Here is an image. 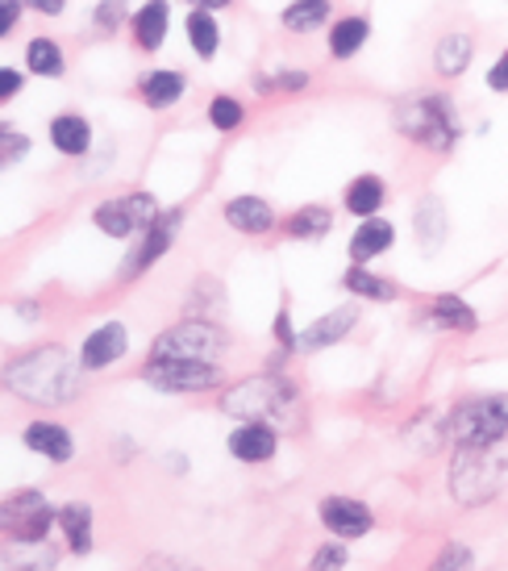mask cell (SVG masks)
Here are the masks:
<instances>
[{
  "instance_id": "obj_37",
  "label": "cell",
  "mask_w": 508,
  "mask_h": 571,
  "mask_svg": "<svg viewBox=\"0 0 508 571\" xmlns=\"http://www.w3.org/2000/svg\"><path fill=\"white\" fill-rule=\"evenodd\" d=\"M471 563H475V554L467 547H458V542L437 554V568H471Z\"/></svg>"
},
{
  "instance_id": "obj_18",
  "label": "cell",
  "mask_w": 508,
  "mask_h": 571,
  "mask_svg": "<svg viewBox=\"0 0 508 571\" xmlns=\"http://www.w3.org/2000/svg\"><path fill=\"white\" fill-rule=\"evenodd\" d=\"M51 147L58 154H67V159H79V154L93 151V126H88V117L58 114L51 121Z\"/></svg>"
},
{
  "instance_id": "obj_15",
  "label": "cell",
  "mask_w": 508,
  "mask_h": 571,
  "mask_svg": "<svg viewBox=\"0 0 508 571\" xmlns=\"http://www.w3.org/2000/svg\"><path fill=\"white\" fill-rule=\"evenodd\" d=\"M413 229H417V247L425 250V255L442 250L446 234H451L446 205H442L437 196H421V205H417V213H413Z\"/></svg>"
},
{
  "instance_id": "obj_2",
  "label": "cell",
  "mask_w": 508,
  "mask_h": 571,
  "mask_svg": "<svg viewBox=\"0 0 508 571\" xmlns=\"http://www.w3.org/2000/svg\"><path fill=\"white\" fill-rule=\"evenodd\" d=\"M229 418L238 421H271V425H292L296 421V388L275 376V371H263V376H250V380L234 384L221 400Z\"/></svg>"
},
{
  "instance_id": "obj_5",
  "label": "cell",
  "mask_w": 508,
  "mask_h": 571,
  "mask_svg": "<svg viewBox=\"0 0 508 571\" xmlns=\"http://www.w3.org/2000/svg\"><path fill=\"white\" fill-rule=\"evenodd\" d=\"M451 434L458 446H500L508 439V392L463 400L451 413Z\"/></svg>"
},
{
  "instance_id": "obj_19",
  "label": "cell",
  "mask_w": 508,
  "mask_h": 571,
  "mask_svg": "<svg viewBox=\"0 0 508 571\" xmlns=\"http://www.w3.org/2000/svg\"><path fill=\"white\" fill-rule=\"evenodd\" d=\"M226 222L238 234H267V229L275 226V213H271V205H267L263 196H234V201H226Z\"/></svg>"
},
{
  "instance_id": "obj_11",
  "label": "cell",
  "mask_w": 508,
  "mask_h": 571,
  "mask_svg": "<svg viewBox=\"0 0 508 571\" xmlns=\"http://www.w3.org/2000/svg\"><path fill=\"white\" fill-rule=\"evenodd\" d=\"M321 526L334 534V538H363V534H371V526H376V514L363 505V500H355V496H325L321 500Z\"/></svg>"
},
{
  "instance_id": "obj_4",
  "label": "cell",
  "mask_w": 508,
  "mask_h": 571,
  "mask_svg": "<svg viewBox=\"0 0 508 571\" xmlns=\"http://www.w3.org/2000/svg\"><path fill=\"white\" fill-rule=\"evenodd\" d=\"M505 480V459L491 446H458L451 459V493L458 505H488Z\"/></svg>"
},
{
  "instance_id": "obj_23",
  "label": "cell",
  "mask_w": 508,
  "mask_h": 571,
  "mask_svg": "<svg viewBox=\"0 0 508 571\" xmlns=\"http://www.w3.org/2000/svg\"><path fill=\"white\" fill-rule=\"evenodd\" d=\"M471 55H475V42H471V34H463V30H454V34H446V39L433 46V63H437V72L446 79L463 76Z\"/></svg>"
},
{
  "instance_id": "obj_6",
  "label": "cell",
  "mask_w": 508,
  "mask_h": 571,
  "mask_svg": "<svg viewBox=\"0 0 508 571\" xmlns=\"http://www.w3.org/2000/svg\"><path fill=\"white\" fill-rule=\"evenodd\" d=\"M221 351H226V334L213 322H205V317H188V322L171 325L167 334H159L151 346V355H159V359H205V363H217Z\"/></svg>"
},
{
  "instance_id": "obj_10",
  "label": "cell",
  "mask_w": 508,
  "mask_h": 571,
  "mask_svg": "<svg viewBox=\"0 0 508 571\" xmlns=\"http://www.w3.org/2000/svg\"><path fill=\"white\" fill-rule=\"evenodd\" d=\"M180 222H184V213H180V209L159 213L151 226L142 229V243H138V250H130V259H126V271H121V280H133V276H142V271H147L154 259H163V255L175 247Z\"/></svg>"
},
{
  "instance_id": "obj_32",
  "label": "cell",
  "mask_w": 508,
  "mask_h": 571,
  "mask_svg": "<svg viewBox=\"0 0 508 571\" xmlns=\"http://www.w3.org/2000/svg\"><path fill=\"white\" fill-rule=\"evenodd\" d=\"M242 121H246L242 100H234V96H213V100H208V126H213V130L234 133Z\"/></svg>"
},
{
  "instance_id": "obj_28",
  "label": "cell",
  "mask_w": 508,
  "mask_h": 571,
  "mask_svg": "<svg viewBox=\"0 0 508 571\" xmlns=\"http://www.w3.org/2000/svg\"><path fill=\"white\" fill-rule=\"evenodd\" d=\"M184 30H188V46L196 51L201 58H213L217 55V46H221V30H217V21L208 9H192L188 21H184Z\"/></svg>"
},
{
  "instance_id": "obj_8",
  "label": "cell",
  "mask_w": 508,
  "mask_h": 571,
  "mask_svg": "<svg viewBox=\"0 0 508 571\" xmlns=\"http://www.w3.org/2000/svg\"><path fill=\"white\" fill-rule=\"evenodd\" d=\"M154 217H159V205H154L151 192H126L93 213L96 229L109 238H142V229L151 226Z\"/></svg>"
},
{
  "instance_id": "obj_35",
  "label": "cell",
  "mask_w": 508,
  "mask_h": 571,
  "mask_svg": "<svg viewBox=\"0 0 508 571\" xmlns=\"http://www.w3.org/2000/svg\"><path fill=\"white\" fill-rule=\"evenodd\" d=\"M275 343L283 351H301V334H292V317H288V309L275 313Z\"/></svg>"
},
{
  "instance_id": "obj_12",
  "label": "cell",
  "mask_w": 508,
  "mask_h": 571,
  "mask_svg": "<svg viewBox=\"0 0 508 571\" xmlns=\"http://www.w3.org/2000/svg\"><path fill=\"white\" fill-rule=\"evenodd\" d=\"M126 351H130V330L121 322H105L84 338L79 363H84V371H105V367H114Z\"/></svg>"
},
{
  "instance_id": "obj_41",
  "label": "cell",
  "mask_w": 508,
  "mask_h": 571,
  "mask_svg": "<svg viewBox=\"0 0 508 571\" xmlns=\"http://www.w3.org/2000/svg\"><path fill=\"white\" fill-rule=\"evenodd\" d=\"M275 88H283V93H301V88H309V72H283V76L275 79Z\"/></svg>"
},
{
  "instance_id": "obj_30",
  "label": "cell",
  "mask_w": 508,
  "mask_h": 571,
  "mask_svg": "<svg viewBox=\"0 0 508 571\" xmlns=\"http://www.w3.org/2000/svg\"><path fill=\"white\" fill-rule=\"evenodd\" d=\"M325 21H329V0H292L283 9V25L292 34H309V30H317Z\"/></svg>"
},
{
  "instance_id": "obj_26",
  "label": "cell",
  "mask_w": 508,
  "mask_h": 571,
  "mask_svg": "<svg viewBox=\"0 0 508 571\" xmlns=\"http://www.w3.org/2000/svg\"><path fill=\"white\" fill-rule=\"evenodd\" d=\"M433 325H442V330H463L471 334L479 317H475V309L463 301V297H454V292H442V297H433V309H430Z\"/></svg>"
},
{
  "instance_id": "obj_9",
  "label": "cell",
  "mask_w": 508,
  "mask_h": 571,
  "mask_svg": "<svg viewBox=\"0 0 508 571\" xmlns=\"http://www.w3.org/2000/svg\"><path fill=\"white\" fill-rule=\"evenodd\" d=\"M51 521H58V514H51V505H46V496L42 493H13L4 500V509H0V530L9 542H42L46 530H51Z\"/></svg>"
},
{
  "instance_id": "obj_25",
  "label": "cell",
  "mask_w": 508,
  "mask_h": 571,
  "mask_svg": "<svg viewBox=\"0 0 508 571\" xmlns=\"http://www.w3.org/2000/svg\"><path fill=\"white\" fill-rule=\"evenodd\" d=\"M371 39V21L367 18H342L334 21V30H329V55L334 58H355L363 46Z\"/></svg>"
},
{
  "instance_id": "obj_24",
  "label": "cell",
  "mask_w": 508,
  "mask_h": 571,
  "mask_svg": "<svg viewBox=\"0 0 508 571\" xmlns=\"http://www.w3.org/2000/svg\"><path fill=\"white\" fill-rule=\"evenodd\" d=\"M342 201H346V209L355 217H376L383 209V201H388V188H383L379 175H358V180H350V188H346Z\"/></svg>"
},
{
  "instance_id": "obj_38",
  "label": "cell",
  "mask_w": 508,
  "mask_h": 571,
  "mask_svg": "<svg viewBox=\"0 0 508 571\" xmlns=\"http://www.w3.org/2000/svg\"><path fill=\"white\" fill-rule=\"evenodd\" d=\"M21 18V0H0V34H13Z\"/></svg>"
},
{
  "instance_id": "obj_14",
  "label": "cell",
  "mask_w": 508,
  "mask_h": 571,
  "mask_svg": "<svg viewBox=\"0 0 508 571\" xmlns=\"http://www.w3.org/2000/svg\"><path fill=\"white\" fill-rule=\"evenodd\" d=\"M21 442H25L30 451L46 455L51 463H67V459L76 455L72 430H67V425H55V421H30V425L21 430Z\"/></svg>"
},
{
  "instance_id": "obj_13",
  "label": "cell",
  "mask_w": 508,
  "mask_h": 571,
  "mask_svg": "<svg viewBox=\"0 0 508 571\" xmlns=\"http://www.w3.org/2000/svg\"><path fill=\"white\" fill-rule=\"evenodd\" d=\"M280 451V425L271 421H242L234 434H229V455L238 463H267Z\"/></svg>"
},
{
  "instance_id": "obj_36",
  "label": "cell",
  "mask_w": 508,
  "mask_h": 571,
  "mask_svg": "<svg viewBox=\"0 0 508 571\" xmlns=\"http://www.w3.org/2000/svg\"><path fill=\"white\" fill-rule=\"evenodd\" d=\"M313 568H346V547H342V542H325V547H317Z\"/></svg>"
},
{
  "instance_id": "obj_16",
  "label": "cell",
  "mask_w": 508,
  "mask_h": 571,
  "mask_svg": "<svg viewBox=\"0 0 508 571\" xmlns=\"http://www.w3.org/2000/svg\"><path fill=\"white\" fill-rule=\"evenodd\" d=\"M355 322H358V305H342L334 309V313H325V317H317V322L301 334V351H321V346L342 343V338L355 330Z\"/></svg>"
},
{
  "instance_id": "obj_21",
  "label": "cell",
  "mask_w": 508,
  "mask_h": 571,
  "mask_svg": "<svg viewBox=\"0 0 508 571\" xmlns=\"http://www.w3.org/2000/svg\"><path fill=\"white\" fill-rule=\"evenodd\" d=\"M184 88H188V79L180 76V72H171V67H163V72H147V76L138 79V93H142V100H147L151 109H171V105H180V100H184Z\"/></svg>"
},
{
  "instance_id": "obj_1",
  "label": "cell",
  "mask_w": 508,
  "mask_h": 571,
  "mask_svg": "<svg viewBox=\"0 0 508 571\" xmlns=\"http://www.w3.org/2000/svg\"><path fill=\"white\" fill-rule=\"evenodd\" d=\"M79 371L84 363L72 359L63 346H39L4 367V388L30 405H72L79 392Z\"/></svg>"
},
{
  "instance_id": "obj_27",
  "label": "cell",
  "mask_w": 508,
  "mask_h": 571,
  "mask_svg": "<svg viewBox=\"0 0 508 571\" xmlns=\"http://www.w3.org/2000/svg\"><path fill=\"white\" fill-rule=\"evenodd\" d=\"M329 229H334V213L321 205H304L288 217V238H296V243H321Z\"/></svg>"
},
{
  "instance_id": "obj_39",
  "label": "cell",
  "mask_w": 508,
  "mask_h": 571,
  "mask_svg": "<svg viewBox=\"0 0 508 571\" xmlns=\"http://www.w3.org/2000/svg\"><path fill=\"white\" fill-rule=\"evenodd\" d=\"M488 88L491 93H508V51L496 63H491V72H488Z\"/></svg>"
},
{
  "instance_id": "obj_29",
  "label": "cell",
  "mask_w": 508,
  "mask_h": 571,
  "mask_svg": "<svg viewBox=\"0 0 508 571\" xmlns=\"http://www.w3.org/2000/svg\"><path fill=\"white\" fill-rule=\"evenodd\" d=\"M342 284H346V292H355L358 301H379V305L396 301V284H392V280H379L376 271H367V267H350Z\"/></svg>"
},
{
  "instance_id": "obj_22",
  "label": "cell",
  "mask_w": 508,
  "mask_h": 571,
  "mask_svg": "<svg viewBox=\"0 0 508 571\" xmlns=\"http://www.w3.org/2000/svg\"><path fill=\"white\" fill-rule=\"evenodd\" d=\"M58 530L67 538V547L76 554H88L93 551V509L88 505H79V500H67L63 509H58Z\"/></svg>"
},
{
  "instance_id": "obj_20",
  "label": "cell",
  "mask_w": 508,
  "mask_h": 571,
  "mask_svg": "<svg viewBox=\"0 0 508 571\" xmlns=\"http://www.w3.org/2000/svg\"><path fill=\"white\" fill-rule=\"evenodd\" d=\"M396 243V226L392 222H383V217H363V226L355 229V238H350V259L355 263H371L376 255Z\"/></svg>"
},
{
  "instance_id": "obj_42",
  "label": "cell",
  "mask_w": 508,
  "mask_h": 571,
  "mask_svg": "<svg viewBox=\"0 0 508 571\" xmlns=\"http://www.w3.org/2000/svg\"><path fill=\"white\" fill-rule=\"evenodd\" d=\"M30 9H34V13H46V18H58V13L67 9V0H30Z\"/></svg>"
},
{
  "instance_id": "obj_3",
  "label": "cell",
  "mask_w": 508,
  "mask_h": 571,
  "mask_svg": "<svg viewBox=\"0 0 508 571\" xmlns=\"http://www.w3.org/2000/svg\"><path fill=\"white\" fill-rule=\"evenodd\" d=\"M396 130L404 133L409 142H417V147H425V151H437L446 154L458 142V133H463V126H458V114H454L451 96L442 93H430V96H413V100H400L396 105Z\"/></svg>"
},
{
  "instance_id": "obj_43",
  "label": "cell",
  "mask_w": 508,
  "mask_h": 571,
  "mask_svg": "<svg viewBox=\"0 0 508 571\" xmlns=\"http://www.w3.org/2000/svg\"><path fill=\"white\" fill-rule=\"evenodd\" d=\"M192 9H208V13H213V9H229V4H234V0H188Z\"/></svg>"
},
{
  "instance_id": "obj_7",
  "label": "cell",
  "mask_w": 508,
  "mask_h": 571,
  "mask_svg": "<svg viewBox=\"0 0 508 571\" xmlns=\"http://www.w3.org/2000/svg\"><path fill=\"white\" fill-rule=\"evenodd\" d=\"M142 380L159 392H208L221 384V367L205 359H159V355H151V363L142 367Z\"/></svg>"
},
{
  "instance_id": "obj_17",
  "label": "cell",
  "mask_w": 508,
  "mask_h": 571,
  "mask_svg": "<svg viewBox=\"0 0 508 571\" xmlns=\"http://www.w3.org/2000/svg\"><path fill=\"white\" fill-rule=\"evenodd\" d=\"M130 25H133V42H138L142 51H159V46L167 42V30H171V4L167 0H147L130 18Z\"/></svg>"
},
{
  "instance_id": "obj_40",
  "label": "cell",
  "mask_w": 508,
  "mask_h": 571,
  "mask_svg": "<svg viewBox=\"0 0 508 571\" xmlns=\"http://www.w3.org/2000/svg\"><path fill=\"white\" fill-rule=\"evenodd\" d=\"M18 93H21V76L13 67H4V72H0V100H13Z\"/></svg>"
},
{
  "instance_id": "obj_33",
  "label": "cell",
  "mask_w": 508,
  "mask_h": 571,
  "mask_svg": "<svg viewBox=\"0 0 508 571\" xmlns=\"http://www.w3.org/2000/svg\"><path fill=\"white\" fill-rule=\"evenodd\" d=\"M25 151H30V138L18 126H0V168H18Z\"/></svg>"
},
{
  "instance_id": "obj_31",
  "label": "cell",
  "mask_w": 508,
  "mask_h": 571,
  "mask_svg": "<svg viewBox=\"0 0 508 571\" xmlns=\"http://www.w3.org/2000/svg\"><path fill=\"white\" fill-rule=\"evenodd\" d=\"M25 67H30L34 76H42V79H58L67 63H63V51H58V42L34 39L30 46H25Z\"/></svg>"
},
{
  "instance_id": "obj_34",
  "label": "cell",
  "mask_w": 508,
  "mask_h": 571,
  "mask_svg": "<svg viewBox=\"0 0 508 571\" xmlns=\"http://www.w3.org/2000/svg\"><path fill=\"white\" fill-rule=\"evenodd\" d=\"M93 21L105 30V34H114L117 25L126 21V0H100V4H96V13H93Z\"/></svg>"
}]
</instances>
